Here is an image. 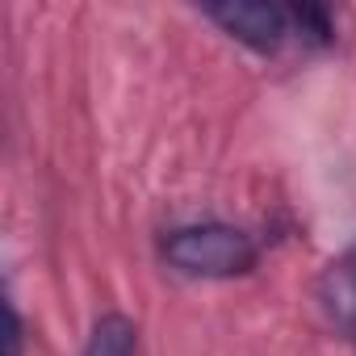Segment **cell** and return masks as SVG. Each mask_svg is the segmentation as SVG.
<instances>
[{"label":"cell","mask_w":356,"mask_h":356,"mask_svg":"<svg viewBox=\"0 0 356 356\" xmlns=\"http://www.w3.org/2000/svg\"><path fill=\"white\" fill-rule=\"evenodd\" d=\"M163 260L185 277H243L256 268L260 248L248 231L227 222H193L176 227L159 243Z\"/></svg>","instance_id":"1"},{"label":"cell","mask_w":356,"mask_h":356,"mask_svg":"<svg viewBox=\"0 0 356 356\" xmlns=\"http://www.w3.org/2000/svg\"><path fill=\"white\" fill-rule=\"evenodd\" d=\"M5 356H22V318L17 306L9 302V335H5Z\"/></svg>","instance_id":"5"},{"label":"cell","mask_w":356,"mask_h":356,"mask_svg":"<svg viewBox=\"0 0 356 356\" xmlns=\"http://www.w3.org/2000/svg\"><path fill=\"white\" fill-rule=\"evenodd\" d=\"M318 302H323L327 318L356 343V248H348L339 260L327 264V273L318 281Z\"/></svg>","instance_id":"3"},{"label":"cell","mask_w":356,"mask_h":356,"mask_svg":"<svg viewBox=\"0 0 356 356\" xmlns=\"http://www.w3.org/2000/svg\"><path fill=\"white\" fill-rule=\"evenodd\" d=\"M134 352H138V331L122 314H105L92 327L88 348H84V356H134Z\"/></svg>","instance_id":"4"},{"label":"cell","mask_w":356,"mask_h":356,"mask_svg":"<svg viewBox=\"0 0 356 356\" xmlns=\"http://www.w3.org/2000/svg\"><path fill=\"white\" fill-rule=\"evenodd\" d=\"M231 38L256 47V51H277L289 34H293V22H289V9L281 5H264V0H231V5H210L206 9Z\"/></svg>","instance_id":"2"}]
</instances>
